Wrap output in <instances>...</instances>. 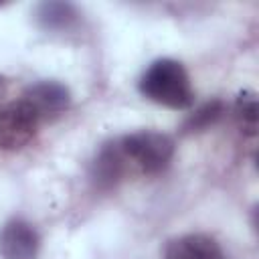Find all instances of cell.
Listing matches in <instances>:
<instances>
[{
	"label": "cell",
	"mask_w": 259,
	"mask_h": 259,
	"mask_svg": "<svg viewBox=\"0 0 259 259\" xmlns=\"http://www.w3.org/2000/svg\"><path fill=\"white\" fill-rule=\"evenodd\" d=\"M138 89L150 101L168 109H188L194 101V89L182 63L174 59L154 61L140 77Z\"/></svg>",
	"instance_id": "6da1fadb"
},
{
	"label": "cell",
	"mask_w": 259,
	"mask_h": 259,
	"mask_svg": "<svg viewBox=\"0 0 259 259\" xmlns=\"http://www.w3.org/2000/svg\"><path fill=\"white\" fill-rule=\"evenodd\" d=\"M117 144L125 160L144 174H158L166 170L174 158V140L156 130L127 134Z\"/></svg>",
	"instance_id": "7a4b0ae2"
},
{
	"label": "cell",
	"mask_w": 259,
	"mask_h": 259,
	"mask_svg": "<svg viewBox=\"0 0 259 259\" xmlns=\"http://www.w3.org/2000/svg\"><path fill=\"white\" fill-rule=\"evenodd\" d=\"M32 115L34 119L47 121L57 115H61L71 105V93L69 89L59 81H38L28 85L20 99H18Z\"/></svg>",
	"instance_id": "3957f363"
},
{
	"label": "cell",
	"mask_w": 259,
	"mask_h": 259,
	"mask_svg": "<svg viewBox=\"0 0 259 259\" xmlns=\"http://www.w3.org/2000/svg\"><path fill=\"white\" fill-rule=\"evenodd\" d=\"M38 130L34 115L16 99L0 105V150L24 148Z\"/></svg>",
	"instance_id": "277c9868"
},
{
	"label": "cell",
	"mask_w": 259,
	"mask_h": 259,
	"mask_svg": "<svg viewBox=\"0 0 259 259\" xmlns=\"http://www.w3.org/2000/svg\"><path fill=\"white\" fill-rule=\"evenodd\" d=\"M40 237L36 229L24 219H10L0 229V257L2 259H36Z\"/></svg>",
	"instance_id": "5b68a950"
},
{
	"label": "cell",
	"mask_w": 259,
	"mask_h": 259,
	"mask_svg": "<svg viewBox=\"0 0 259 259\" xmlns=\"http://www.w3.org/2000/svg\"><path fill=\"white\" fill-rule=\"evenodd\" d=\"M164 259H225V253L212 237L188 233L168 241Z\"/></svg>",
	"instance_id": "8992f818"
},
{
	"label": "cell",
	"mask_w": 259,
	"mask_h": 259,
	"mask_svg": "<svg viewBox=\"0 0 259 259\" xmlns=\"http://www.w3.org/2000/svg\"><path fill=\"white\" fill-rule=\"evenodd\" d=\"M125 162L127 160L121 154V148L117 142L105 144L99 150V154L91 166V178L95 180V184L99 188H111L121 180V176L125 172Z\"/></svg>",
	"instance_id": "52a82bcc"
},
{
	"label": "cell",
	"mask_w": 259,
	"mask_h": 259,
	"mask_svg": "<svg viewBox=\"0 0 259 259\" xmlns=\"http://www.w3.org/2000/svg\"><path fill=\"white\" fill-rule=\"evenodd\" d=\"M235 119L241 127V132L249 138H255L257 134V121H259V105H257V95L249 89L241 91L235 99Z\"/></svg>",
	"instance_id": "ba28073f"
},
{
	"label": "cell",
	"mask_w": 259,
	"mask_h": 259,
	"mask_svg": "<svg viewBox=\"0 0 259 259\" xmlns=\"http://www.w3.org/2000/svg\"><path fill=\"white\" fill-rule=\"evenodd\" d=\"M38 22L47 28V30H59V28H67L77 12L71 4H65V2H45L38 6Z\"/></svg>",
	"instance_id": "9c48e42d"
},
{
	"label": "cell",
	"mask_w": 259,
	"mask_h": 259,
	"mask_svg": "<svg viewBox=\"0 0 259 259\" xmlns=\"http://www.w3.org/2000/svg\"><path fill=\"white\" fill-rule=\"evenodd\" d=\"M225 113V103L221 99H212L206 101L204 105H200L194 113L188 115V119L184 121V130L186 132H200L206 130L208 125H212L214 121H219Z\"/></svg>",
	"instance_id": "30bf717a"
},
{
	"label": "cell",
	"mask_w": 259,
	"mask_h": 259,
	"mask_svg": "<svg viewBox=\"0 0 259 259\" xmlns=\"http://www.w3.org/2000/svg\"><path fill=\"white\" fill-rule=\"evenodd\" d=\"M4 89H6V81H4L2 77H0V97L4 95Z\"/></svg>",
	"instance_id": "8fae6325"
}]
</instances>
